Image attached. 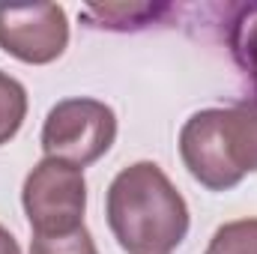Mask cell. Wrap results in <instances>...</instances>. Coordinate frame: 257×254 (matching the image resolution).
<instances>
[{"label": "cell", "mask_w": 257, "mask_h": 254, "mask_svg": "<svg viewBox=\"0 0 257 254\" xmlns=\"http://www.w3.org/2000/svg\"><path fill=\"white\" fill-rule=\"evenodd\" d=\"M108 224L128 254H171L189 233L186 197L156 162L123 168L108 189Z\"/></svg>", "instance_id": "obj_1"}, {"label": "cell", "mask_w": 257, "mask_h": 254, "mask_svg": "<svg viewBox=\"0 0 257 254\" xmlns=\"http://www.w3.org/2000/svg\"><path fill=\"white\" fill-rule=\"evenodd\" d=\"M117 138V114L99 99H63L57 102L42 126L45 159H60L66 165L87 168L102 159Z\"/></svg>", "instance_id": "obj_2"}, {"label": "cell", "mask_w": 257, "mask_h": 254, "mask_svg": "<svg viewBox=\"0 0 257 254\" xmlns=\"http://www.w3.org/2000/svg\"><path fill=\"white\" fill-rule=\"evenodd\" d=\"M21 203L33 236H63L84 227L87 183L81 168L60 159H42L24 180Z\"/></svg>", "instance_id": "obj_3"}, {"label": "cell", "mask_w": 257, "mask_h": 254, "mask_svg": "<svg viewBox=\"0 0 257 254\" xmlns=\"http://www.w3.org/2000/svg\"><path fill=\"white\" fill-rule=\"evenodd\" d=\"M69 45L63 6H0V48L30 66L54 63Z\"/></svg>", "instance_id": "obj_4"}, {"label": "cell", "mask_w": 257, "mask_h": 254, "mask_svg": "<svg viewBox=\"0 0 257 254\" xmlns=\"http://www.w3.org/2000/svg\"><path fill=\"white\" fill-rule=\"evenodd\" d=\"M180 156L189 174L209 191H227L242 183V174L233 168L224 144L221 108L197 111L186 120L180 132Z\"/></svg>", "instance_id": "obj_5"}, {"label": "cell", "mask_w": 257, "mask_h": 254, "mask_svg": "<svg viewBox=\"0 0 257 254\" xmlns=\"http://www.w3.org/2000/svg\"><path fill=\"white\" fill-rule=\"evenodd\" d=\"M221 132L233 168L242 177L257 174V99H242L221 108Z\"/></svg>", "instance_id": "obj_6"}, {"label": "cell", "mask_w": 257, "mask_h": 254, "mask_svg": "<svg viewBox=\"0 0 257 254\" xmlns=\"http://www.w3.org/2000/svg\"><path fill=\"white\" fill-rule=\"evenodd\" d=\"M230 51L239 69L257 84V3H248L236 12L230 24Z\"/></svg>", "instance_id": "obj_7"}, {"label": "cell", "mask_w": 257, "mask_h": 254, "mask_svg": "<svg viewBox=\"0 0 257 254\" xmlns=\"http://www.w3.org/2000/svg\"><path fill=\"white\" fill-rule=\"evenodd\" d=\"M24 117H27V93H24V87L12 75L0 72V147L9 144L18 135Z\"/></svg>", "instance_id": "obj_8"}, {"label": "cell", "mask_w": 257, "mask_h": 254, "mask_svg": "<svg viewBox=\"0 0 257 254\" xmlns=\"http://www.w3.org/2000/svg\"><path fill=\"white\" fill-rule=\"evenodd\" d=\"M203 254H257V218L221 224Z\"/></svg>", "instance_id": "obj_9"}, {"label": "cell", "mask_w": 257, "mask_h": 254, "mask_svg": "<svg viewBox=\"0 0 257 254\" xmlns=\"http://www.w3.org/2000/svg\"><path fill=\"white\" fill-rule=\"evenodd\" d=\"M30 254H99L87 227H78L63 236H33Z\"/></svg>", "instance_id": "obj_10"}, {"label": "cell", "mask_w": 257, "mask_h": 254, "mask_svg": "<svg viewBox=\"0 0 257 254\" xmlns=\"http://www.w3.org/2000/svg\"><path fill=\"white\" fill-rule=\"evenodd\" d=\"M156 12H162V9H156V6H126V3H120V6H90V9H87V15H99V18H102L99 27H108V30H128V27H138L135 21L147 18V15L156 18Z\"/></svg>", "instance_id": "obj_11"}, {"label": "cell", "mask_w": 257, "mask_h": 254, "mask_svg": "<svg viewBox=\"0 0 257 254\" xmlns=\"http://www.w3.org/2000/svg\"><path fill=\"white\" fill-rule=\"evenodd\" d=\"M0 254H21V248H18V239L0 224Z\"/></svg>", "instance_id": "obj_12"}]
</instances>
